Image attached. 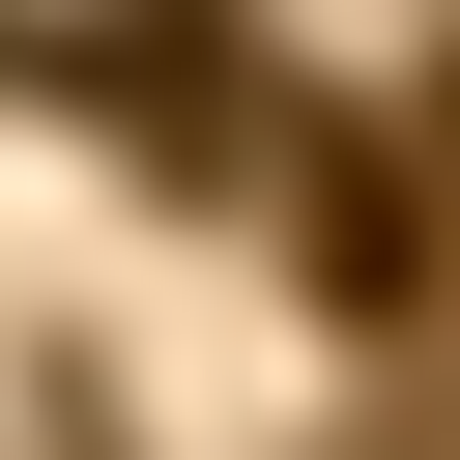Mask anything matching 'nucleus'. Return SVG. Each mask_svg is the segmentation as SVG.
<instances>
[{"label":"nucleus","mask_w":460,"mask_h":460,"mask_svg":"<svg viewBox=\"0 0 460 460\" xmlns=\"http://www.w3.org/2000/svg\"><path fill=\"white\" fill-rule=\"evenodd\" d=\"M316 288H345V316L431 288V172H402V144H316Z\"/></svg>","instance_id":"nucleus-1"}]
</instances>
